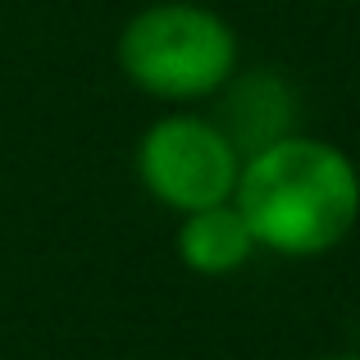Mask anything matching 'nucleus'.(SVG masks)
Returning a JSON list of instances; mask_svg holds the SVG:
<instances>
[{"instance_id": "nucleus-1", "label": "nucleus", "mask_w": 360, "mask_h": 360, "mask_svg": "<svg viewBox=\"0 0 360 360\" xmlns=\"http://www.w3.org/2000/svg\"><path fill=\"white\" fill-rule=\"evenodd\" d=\"M233 205L255 251L319 260L360 229V165L338 141L297 128L242 155Z\"/></svg>"}, {"instance_id": "nucleus-4", "label": "nucleus", "mask_w": 360, "mask_h": 360, "mask_svg": "<svg viewBox=\"0 0 360 360\" xmlns=\"http://www.w3.org/2000/svg\"><path fill=\"white\" fill-rule=\"evenodd\" d=\"M214 105H219L214 119L238 141L242 155L301 128V91L288 82V73L264 69V64H255V69L242 64L233 82L214 96Z\"/></svg>"}, {"instance_id": "nucleus-6", "label": "nucleus", "mask_w": 360, "mask_h": 360, "mask_svg": "<svg viewBox=\"0 0 360 360\" xmlns=\"http://www.w3.org/2000/svg\"><path fill=\"white\" fill-rule=\"evenodd\" d=\"M319 360H360V352H333V356H319Z\"/></svg>"}, {"instance_id": "nucleus-2", "label": "nucleus", "mask_w": 360, "mask_h": 360, "mask_svg": "<svg viewBox=\"0 0 360 360\" xmlns=\"http://www.w3.org/2000/svg\"><path fill=\"white\" fill-rule=\"evenodd\" d=\"M115 64L141 96L169 110H201L242 69V37L205 0H150L123 18Z\"/></svg>"}, {"instance_id": "nucleus-5", "label": "nucleus", "mask_w": 360, "mask_h": 360, "mask_svg": "<svg viewBox=\"0 0 360 360\" xmlns=\"http://www.w3.org/2000/svg\"><path fill=\"white\" fill-rule=\"evenodd\" d=\"M174 251L183 260V269H192L196 278H233L255 260V238L238 214V205H205V210L178 214L174 229Z\"/></svg>"}, {"instance_id": "nucleus-3", "label": "nucleus", "mask_w": 360, "mask_h": 360, "mask_svg": "<svg viewBox=\"0 0 360 360\" xmlns=\"http://www.w3.org/2000/svg\"><path fill=\"white\" fill-rule=\"evenodd\" d=\"M132 174L141 192L178 214L233 201L242 174V150L224 132V123L205 110H169L141 128L132 146Z\"/></svg>"}]
</instances>
